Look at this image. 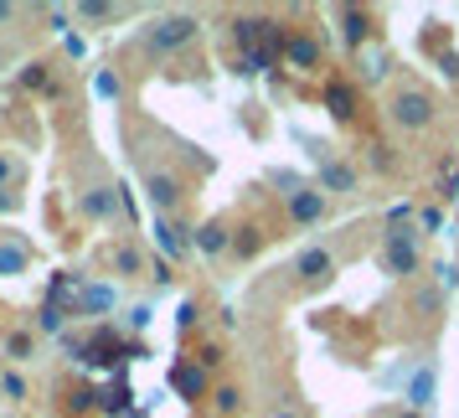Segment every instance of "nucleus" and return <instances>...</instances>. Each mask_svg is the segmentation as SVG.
I'll list each match as a JSON object with an SVG mask.
<instances>
[{"label":"nucleus","instance_id":"9b49d317","mask_svg":"<svg viewBox=\"0 0 459 418\" xmlns=\"http://www.w3.org/2000/svg\"><path fill=\"white\" fill-rule=\"evenodd\" d=\"M0 63H5V52H0Z\"/></svg>","mask_w":459,"mask_h":418},{"label":"nucleus","instance_id":"f03ea898","mask_svg":"<svg viewBox=\"0 0 459 418\" xmlns=\"http://www.w3.org/2000/svg\"><path fill=\"white\" fill-rule=\"evenodd\" d=\"M181 37H191V22H166L155 31V47H170V42H181Z\"/></svg>","mask_w":459,"mask_h":418},{"label":"nucleus","instance_id":"0eeeda50","mask_svg":"<svg viewBox=\"0 0 459 418\" xmlns=\"http://www.w3.org/2000/svg\"><path fill=\"white\" fill-rule=\"evenodd\" d=\"M108 300H114V294H108V290H88V310H104Z\"/></svg>","mask_w":459,"mask_h":418},{"label":"nucleus","instance_id":"1a4fd4ad","mask_svg":"<svg viewBox=\"0 0 459 418\" xmlns=\"http://www.w3.org/2000/svg\"><path fill=\"white\" fill-rule=\"evenodd\" d=\"M0 22H11V5H5V0H0Z\"/></svg>","mask_w":459,"mask_h":418},{"label":"nucleus","instance_id":"20e7f679","mask_svg":"<svg viewBox=\"0 0 459 418\" xmlns=\"http://www.w3.org/2000/svg\"><path fill=\"white\" fill-rule=\"evenodd\" d=\"M0 393H5V397H26V382L11 372V377H0Z\"/></svg>","mask_w":459,"mask_h":418},{"label":"nucleus","instance_id":"9d476101","mask_svg":"<svg viewBox=\"0 0 459 418\" xmlns=\"http://www.w3.org/2000/svg\"><path fill=\"white\" fill-rule=\"evenodd\" d=\"M5 207H11V196H5V191H0V212H5Z\"/></svg>","mask_w":459,"mask_h":418},{"label":"nucleus","instance_id":"6e6552de","mask_svg":"<svg viewBox=\"0 0 459 418\" xmlns=\"http://www.w3.org/2000/svg\"><path fill=\"white\" fill-rule=\"evenodd\" d=\"M5 176H11V161H5V155H0V181H5Z\"/></svg>","mask_w":459,"mask_h":418},{"label":"nucleus","instance_id":"423d86ee","mask_svg":"<svg viewBox=\"0 0 459 418\" xmlns=\"http://www.w3.org/2000/svg\"><path fill=\"white\" fill-rule=\"evenodd\" d=\"M42 83H47L42 67H26V73H22V88H42Z\"/></svg>","mask_w":459,"mask_h":418},{"label":"nucleus","instance_id":"39448f33","mask_svg":"<svg viewBox=\"0 0 459 418\" xmlns=\"http://www.w3.org/2000/svg\"><path fill=\"white\" fill-rule=\"evenodd\" d=\"M150 196H155V202H170L176 191H170V181H166V176H155V181H150Z\"/></svg>","mask_w":459,"mask_h":418},{"label":"nucleus","instance_id":"f257e3e1","mask_svg":"<svg viewBox=\"0 0 459 418\" xmlns=\"http://www.w3.org/2000/svg\"><path fill=\"white\" fill-rule=\"evenodd\" d=\"M26 269V248H11V243H0V274L11 279V274Z\"/></svg>","mask_w":459,"mask_h":418},{"label":"nucleus","instance_id":"7ed1b4c3","mask_svg":"<svg viewBox=\"0 0 459 418\" xmlns=\"http://www.w3.org/2000/svg\"><path fill=\"white\" fill-rule=\"evenodd\" d=\"M5 356H11V361H26V356H31V335L16 331L11 341H5Z\"/></svg>","mask_w":459,"mask_h":418}]
</instances>
